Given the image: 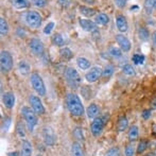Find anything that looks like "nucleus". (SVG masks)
Masks as SVG:
<instances>
[{"mask_svg": "<svg viewBox=\"0 0 156 156\" xmlns=\"http://www.w3.org/2000/svg\"><path fill=\"white\" fill-rule=\"evenodd\" d=\"M66 103H67V108L69 113L73 116H82L84 114V106L82 104L80 97L76 96V94H68L67 99H66Z\"/></svg>", "mask_w": 156, "mask_h": 156, "instance_id": "obj_1", "label": "nucleus"}, {"mask_svg": "<svg viewBox=\"0 0 156 156\" xmlns=\"http://www.w3.org/2000/svg\"><path fill=\"white\" fill-rule=\"evenodd\" d=\"M65 78H66L67 83L69 84V86L73 89L78 88V87L80 86L81 82H82V79H81V76L79 74V72L72 67H69L66 69Z\"/></svg>", "mask_w": 156, "mask_h": 156, "instance_id": "obj_2", "label": "nucleus"}, {"mask_svg": "<svg viewBox=\"0 0 156 156\" xmlns=\"http://www.w3.org/2000/svg\"><path fill=\"white\" fill-rule=\"evenodd\" d=\"M13 68V58L11 53L6 50H2L0 53V69L2 73L11 71Z\"/></svg>", "mask_w": 156, "mask_h": 156, "instance_id": "obj_3", "label": "nucleus"}, {"mask_svg": "<svg viewBox=\"0 0 156 156\" xmlns=\"http://www.w3.org/2000/svg\"><path fill=\"white\" fill-rule=\"evenodd\" d=\"M41 20L43 19H41V14L36 11H29L25 15V21L27 26H29L30 28H33V29H37V28L41 27Z\"/></svg>", "mask_w": 156, "mask_h": 156, "instance_id": "obj_4", "label": "nucleus"}, {"mask_svg": "<svg viewBox=\"0 0 156 156\" xmlns=\"http://www.w3.org/2000/svg\"><path fill=\"white\" fill-rule=\"evenodd\" d=\"M30 81H31V85L35 91L38 94V96H45L46 94V87H45V83H44L41 76L38 73L34 72L31 74L30 76Z\"/></svg>", "mask_w": 156, "mask_h": 156, "instance_id": "obj_5", "label": "nucleus"}, {"mask_svg": "<svg viewBox=\"0 0 156 156\" xmlns=\"http://www.w3.org/2000/svg\"><path fill=\"white\" fill-rule=\"evenodd\" d=\"M21 114H23V118H25L26 122H27L29 129L32 132L33 129L37 125V122H38L37 117H36V113L33 112L32 109H30V107L23 106V108H21Z\"/></svg>", "mask_w": 156, "mask_h": 156, "instance_id": "obj_6", "label": "nucleus"}, {"mask_svg": "<svg viewBox=\"0 0 156 156\" xmlns=\"http://www.w3.org/2000/svg\"><path fill=\"white\" fill-rule=\"evenodd\" d=\"M107 122L106 116H102V117H97L94 119V121L90 124V131L91 134L94 137H98L101 133H102L103 129H104V125Z\"/></svg>", "mask_w": 156, "mask_h": 156, "instance_id": "obj_7", "label": "nucleus"}, {"mask_svg": "<svg viewBox=\"0 0 156 156\" xmlns=\"http://www.w3.org/2000/svg\"><path fill=\"white\" fill-rule=\"evenodd\" d=\"M43 138L47 146L51 147L56 142V135L52 129V127L50 126H45L43 129Z\"/></svg>", "mask_w": 156, "mask_h": 156, "instance_id": "obj_8", "label": "nucleus"}, {"mask_svg": "<svg viewBox=\"0 0 156 156\" xmlns=\"http://www.w3.org/2000/svg\"><path fill=\"white\" fill-rule=\"evenodd\" d=\"M29 100H30V104H31L33 111H34L35 113L38 114V115H44V114H45L46 109L43 105V102H41V100L38 97L35 96V94H31Z\"/></svg>", "mask_w": 156, "mask_h": 156, "instance_id": "obj_9", "label": "nucleus"}, {"mask_svg": "<svg viewBox=\"0 0 156 156\" xmlns=\"http://www.w3.org/2000/svg\"><path fill=\"white\" fill-rule=\"evenodd\" d=\"M30 50L34 55H41L45 51V47L41 39L38 38H32L29 43Z\"/></svg>", "mask_w": 156, "mask_h": 156, "instance_id": "obj_10", "label": "nucleus"}, {"mask_svg": "<svg viewBox=\"0 0 156 156\" xmlns=\"http://www.w3.org/2000/svg\"><path fill=\"white\" fill-rule=\"evenodd\" d=\"M102 68L99 67V66H96V67H93L85 76V79H86L87 82L89 83H94L96 81H98V79H100V76H102Z\"/></svg>", "mask_w": 156, "mask_h": 156, "instance_id": "obj_11", "label": "nucleus"}, {"mask_svg": "<svg viewBox=\"0 0 156 156\" xmlns=\"http://www.w3.org/2000/svg\"><path fill=\"white\" fill-rule=\"evenodd\" d=\"M115 39L117 41V44L119 45L120 49L123 52H129L131 50V41H129L126 36H124L123 34H117L115 36Z\"/></svg>", "mask_w": 156, "mask_h": 156, "instance_id": "obj_12", "label": "nucleus"}, {"mask_svg": "<svg viewBox=\"0 0 156 156\" xmlns=\"http://www.w3.org/2000/svg\"><path fill=\"white\" fill-rule=\"evenodd\" d=\"M79 23H80L81 28L86 32H94L97 30V23L89 19L81 18L79 19Z\"/></svg>", "mask_w": 156, "mask_h": 156, "instance_id": "obj_13", "label": "nucleus"}, {"mask_svg": "<svg viewBox=\"0 0 156 156\" xmlns=\"http://www.w3.org/2000/svg\"><path fill=\"white\" fill-rule=\"evenodd\" d=\"M2 102H3L4 106L6 108L11 109L14 107L15 105V94L11 91H8V93L2 94Z\"/></svg>", "mask_w": 156, "mask_h": 156, "instance_id": "obj_14", "label": "nucleus"}, {"mask_svg": "<svg viewBox=\"0 0 156 156\" xmlns=\"http://www.w3.org/2000/svg\"><path fill=\"white\" fill-rule=\"evenodd\" d=\"M116 26H117V29L121 33H125L129 29V23H127L126 18L123 15H117L116 16Z\"/></svg>", "mask_w": 156, "mask_h": 156, "instance_id": "obj_15", "label": "nucleus"}, {"mask_svg": "<svg viewBox=\"0 0 156 156\" xmlns=\"http://www.w3.org/2000/svg\"><path fill=\"white\" fill-rule=\"evenodd\" d=\"M32 144L29 140L23 139L21 141L20 156H32Z\"/></svg>", "mask_w": 156, "mask_h": 156, "instance_id": "obj_16", "label": "nucleus"}, {"mask_svg": "<svg viewBox=\"0 0 156 156\" xmlns=\"http://www.w3.org/2000/svg\"><path fill=\"white\" fill-rule=\"evenodd\" d=\"M17 69H18L20 74L28 76L30 73V71H31V66H30V64L27 61H20L18 63V66H17Z\"/></svg>", "mask_w": 156, "mask_h": 156, "instance_id": "obj_17", "label": "nucleus"}, {"mask_svg": "<svg viewBox=\"0 0 156 156\" xmlns=\"http://www.w3.org/2000/svg\"><path fill=\"white\" fill-rule=\"evenodd\" d=\"M86 114H87V117L89 118V119H94V118L98 117L99 115V107L97 104H90L88 107H87L86 109Z\"/></svg>", "mask_w": 156, "mask_h": 156, "instance_id": "obj_18", "label": "nucleus"}, {"mask_svg": "<svg viewBox=\"0 0 156 156\" xmlns=\"http://www.w3.org/2000/svg\"><path fill=\"white\" fill-rule=\"evenodd\" d=\"M109 23V17L105 13H100L96 17V23L100 26H106Z\"/></svg>", "mask_w": 156, "mask_h": 156, "instance_id": "obj_19", "label": "nucleus"}, {"mask_svg": "<svg viewBox=\"0 0 156 156\" xmlns=\"http://www.w3.org/2000/svg\"><path fill=\"white\" fill-rule=\"evenodd\" d=\"M79 10H80L81 14H83L86 17H93L97 13V11L94 10V9H91V8H89V6H85V5H80Z\"/></svg>", "mask_w": 156, "mask_h": 156, "instance_id": "obj_20", "label": "nucleus"}, {"mask_svg": "<svg viewBox=\"0 0 156 156\" xmlns=\"http://www.w3.org/2000/svg\"><path fill=\"white\" fill-rule=\"evenodd\" d=\"M12 4L15 9L23 10V9H27L30 5V2L29 0H12Z\"/></svg>", "mask_w": 156, "mask_h": 156, "instance_id": "obj_21", "label": "nucleus"}, {"mask_svg": "<svg viewBox=\"0 0 156 156\" xmlns=\"http://www.w3.org/2000/svg\"><path fill=\"white\" fill-rule=\"evenodd\" d=\"M71 154L72 156H84V152L79 142H74L71 146Z\"/></svg>", "mask_w": 156, "mask_h": 156, "instance_id": "obj_22", "label": "nucleus"}, {"mask_svg": "<svg viewBox=\"0 0 156 156\" xmlns=\"http://www.w3.org/2000/svg\"><path fill=\"white\" fill-rule=\"evenodd\" d=\"M76 64H78V66L82 70H87V69H89V67H90V62L85 58H78Z\"/></svg>", "mask_w": 156, "mask_h": 156, "instance_id": "obj_23", "label": "nucleus"}, {"mask_svg": "<svg viewBox=\"0 0 156 156\" xmlns=\"http://www.w3.org/2000/svg\"><path fill=\"white\" fill-rule=\"evenodd\" d=\"M127 125H129V120H127L126 117H124V116H122V117L119 118V120H118V123H117V129L119 132H123L125 129L127 127Z\"/></svg>", "mask_w": 156, "mask_h": 156, "instance_id": "obj_24", "label": "nucleus"}, {"mask_svg": "<svg viewBox=\"0 0 156 156\" xmlns=\"http://www.w3.org/2000/svg\"><path fill=\"white\" fill-rule=\"evenodd\" d=\"M138 135H139V129H138V126L137 125H133L131 126L129 131V139L131 141H134L138 138Z\"/></svg>", "mask_w": 156, "mask_h": 156, "instance_id": "obj_25", "label": "nucleus"}, {"mask_svg": "<svg viewBox=\"0 0 156 156\" xmlns=\"http://www.w3.org/2000/svg\"><path fill=\"white\" fill-rule=\"evenodd\" d=\"M9 32V25H8V21L1 17L0 18V34L1 36H5Z\"/></svg>", "mask_w": 156, "mask_h": 156, "instance_id": "obj_26", "label": "nucleus"}, {"mask_svg": "<svg viewBox=\"0 0 156 156\" xmlns=\"http://www.w3.org/2000/svg\"><path fill=\"white\" fill-rule=\"evenodd\" d=\"M138 36H139L140 41H147L149 39V36H150V34H149V31L147 30V28L141 27V28H139V30H138Z\"/></svg>", "mask_w": 156, "mask_h": 156, "instance_id": "obj_27", "label": "nucleus"}, {"mask_svg": "<svg viewBox=\"0 0 156 156\" xmlns=\"http://www.w3.org/2000/svg\"><path fill=\"white\" fill-rule=\"evenodd\" d=\"M156 0H144V10L147 11V13H152V11L154 10Z\"/></svg>", "mask_w": 156, "mask_h": 156, "instance_id": "obj_28", "label": "nucleus"}, {"mask_svg": "<svg viewBox=\"0 0 156 156\" xmlns=\"http://www.w3.org/2000/svg\"><path fill=\"white\" fill-rule=\"evenodd\" d=\"M144 60H146L144 55L139 54V53L134 54L133 58H132V61H133V63L135 64V65H142V64L144 63Z\"/></svg>", "mask_w": 156, "mask_h": 156, "instance_id": "obj_29", "label": "nucleus"}, {"mask_svg": "<svg viewBox=\"0 0 156 156\" xmlns=\"http://www.w3.org/2000/svg\"><path fill=\"white\" fill-rule=\"evenodd\" d=\"M108 53L111 54L113 58H121L122 50L119 49V48H117V47H111V48H109V50H108Z\"/></svg>", "mask_w": 156, "mask_h": 156, "instance_id": "obj_30", "label": "nucleus"}, {"mask_svg": "<svg viewBox=\"0 0 156 156\" xmlns=\"http://www.w3.org/2000/svg\"><path fill=\"white\" fill-rule=\"evenodd\" d=\"M60 53H61V56L65 58V60H70V58L73 56L72 51L69 49V48H63V49H61Z\"/></svg>", "mask_w": 156, "mask_h": 156, "instance_id": "obj_31", "label": "nucleus"}, {"mask_svg": "<svg viewBox=\"0 0 156 156\" xmlns=\"http://www.w3.org/2000/svg\"><path fill=\"white\" fill-rule=\"evenodd\" d=\"M148 146H149V142L147 141V140H141V141L138 144L137 151H136V152H137L138 154H141V153H144V151L148 149Z\"/></svg>", "mask_w": 156, "mask_h": 156, "instance_id": "obj_32", "label": "nucleus"}, {"mask_svg": "<svg viewBox=\"0 0 156 156\" xmlns=\"http://www.w3.org/2000/svg\"><path fill=\"white\" fill-rule=\"evenodd\" d=\"M122 71H123V73H125L126 76H135V73H136L134 67L132 65H129V64H126V65L123 66Z\"/></svg>", "mask_w": 156, "mask_h": 156, "instance_id": "obj_33", "label": "nucleus"}, {"mask_svg": "<svg viewBox=\"0 0 156 156\" xmlns=\"http://www.w3.org/2000/svg\"><path fill=\"white\" fill-rule=\"evenodd\" d=\"M113 73H114V66L113 65H106L102 71V76H104V78H109Z\"/></svg>", "mask_w": 156, "mask_h": 156, "instance_id": "obj_34", "label": "nucleus"}, {"mask_svg": "<svg viewBox=\"0 0 156 156\" xmlns=\"http://www.w3.org/2000/svg\"><path fill=\"white\" fill-rule=\"evenodd\" d=\"M53 44L55 46H58V47H62V46H64V38H63L62 35L56 33V34L53 36Z\"/></svg>", "mask_w": 156, "mask_h": 156, "instance_id": "obj_35", "label": "nucleus"}, {"mask_svg": "<svg viewBox=\"0 0 156 156\" xmlns=\"http://www.w3.org/2000/svg\"><path fill=\"white\" fill-rule=\"evenodd\" d=\"M105 156H120V150L118 147H113L106 152Z\"/></svg>", "mask_w": 156, "mask_h": 156, "instance_id": "obj_36", "label": "nucleus"}, {"mask_svg": "<svg viewBox=\"0 0 156 156\" xmlns=\"http://www.w3.org/2000/svg\"><path fill=\"white\" fill-rule=\"evenodd\" d=\"M73 135L78 140H81V141L84 140V136H83V132H82V129H81V127H76V129H74Z\"/></svg>", "mask_w": 156, "mask_h": 156, "instance_id": "obj_37", "label": "nucleus"}, {"mask_svg": "<svg viewBox=\"0 0 156 156\" xmlns=\"http://www.w3.org/2000/svg\"><path fill=\"white\" fill-rule=\"evenodd\" d=\"M31 1L37 8H45L47 4V0H31Z\"/></svg>", "mask_w": 156, "mask_h": 156, "instance_id": "obj_38", "label": "nucleus"}, {"mask_svg": "<svg viewBox=\"0 0 156 156\" xmlns=\"http://www.w3.org/2000/svg\"><path fill=\"white\" fill-rule=\"evenodd\" d=\"M54 26L55 25H54L53 21H50V23H47V26L44 28V33H45V34H50V33L52 32V30H53Z\"/></svg>", "mask_w": 156, "mask_h": 156, "instance_id": "obj_39", "label": "nucleus"}, {"mask_svg": "<svg viewBox=\"0 0 156 156\" xmlns=\"http://www.w3.org/2000/svg\"><path fill=\"white\" fill-rule=\"evenodd\" d=\"M134 154H135V149H134V147L131 146V144L126 146V148H125V156H134Z\"/></svg>", "mask_w": 156, "mask_h": 156, "instance_id": "obj_40", "label": "nucleus"}, {"mask_svg": "<svg viewBox=\"0 0 156 156\" xmlns=\"http://www.w3.org/2000/svg\"><path fill=\"white\" fill-rule=\"evenodd\" d=\"M16 132H17V135H18V136H20V137H25V131H23V123H18V124H17Z\"/></svg>", "mask_w": 156, "mask_h": 156, "instance_id": "obj_41", "label": "nucleus"}, {"mask_svg": "<svg viewBox=\"0 0 156 156\" xmlns=\"http://www.w3.org/2000/svg\"><path fill=\"white\" fill-rule=\"evenodd\" d=\"M151 116H152V112H151L150 109H144L141 113V117L144 118V120H148L149 118H151Z\"/></svg>", "mask_w": 156, "mask_h": 156, "instance_id": "obj_42", "label": "nucleus"}, {"mask_svg": "<svg viewBox=\"0 0 156 156\" xmlns=\"http://www.w3.org/2000/svg\"><path fill=\"white\" fill-rule=\"evenodd\" d=\"M115 4L120 9H123L126 4V0H115Z\"/></svg>", "mask_w": 156, "mask_h": 156, "instance_id": "obj_43", "label": "nucleus"}, {"mask_svg": "<svg viewBox=\"0 0 156 156\" xmlns=\"http://www.w3.org/2000/svg\"><path fill=\"white\" fill-rule=\"evenodd\" d=\"M58 4H60V5H62V6H64V8H66V6L69 5L70 0H58Z\"/></svg>", "mask_w": 156, "mask_h": 156, "instance_id": "obj_44", "label": "nucleus"}, {"mask_svg": "<svg viewBox=\"0 0 156 156\" xmlns=\"http://www.w3.org/2000/svg\"><path fill=\"white\" fill-rule=\"evenodd\" d=\"M152 41H153V45H154V47L156 48V31L153 32V34H152Z\"/></svg>", "mask_w": 156, "mask_h": 156, "instance_id": "obj_45", "label": "nucleus"}, {"mask_svg": "<svg viewBox=\"0 0 156 156\" xmlns=\"http://www.w3.org/2000/svg\"><path fill=\"white\" fill-rule=\"evenodd\" d=\"M151 106H152L153 109H156V98L153 99V101L151 102Z\"/></svg>", "mask_w": 156, "mask_h": 156, "instance_id": "obj_46", "label": "nucleus"}, {"mask_svg": "<svg viewBox=\"0 0 156 156\" xmlns=\"http://www.w3.org/2000/svg\"><path fill=\"white\" fill-rule=\"evenodd\" d=\"M85 2H88V3H90V4H94V0H84Z\"/></svg>", "mask_w": 156, "mask_h": 156, "instance_id": "obj_47", "label": "nucleus"}, {"mask_svg": "<svg viewBox=\"0 0 156 156\" xmlns=\"http://www.w3.org/2000/svg\"><path fill=\"white\" fill-rule=\"evenodd\" d=\"M18 153L17 152H14V153H9V156H16Z\"/></svg>", "mask_w": 156, "mask_h": 156, "instance_id": "obj_48", "label": "nucleus"}, {"mask_svg": "<svg viewBox=\"0 0 156 156\" xmlns=\"http://www.w3.org/2000/svg\"><path fill=\"white\" fill-rule=\"evenodd\" d=\"M144 156H156V154H154V153H148V154H146Z\"/></svg>", "mask_w": 156, "mask_h": 156, "instance_id": "obj_49", "label": "nucleus"}, {"mask_svg": "<svg viewBox=\"0 0 156 156\" xmlns=\"http://www.w3.org/2000/svg\"><path fill=\"white\" fill-rule=\"evenodd\" d=\"M135 9H136V10H137V9H138V6H137V5H134V6H132V8H131V10H135Z\"/></svg>", "mask_w": 156, "mask_h": 156, "instance_id": "obj_50", "label": "nucleus"}, {"mask_svg": "<svg viewBox=\"0 0 156 156\" xmlns=\"http://www.w3.org/2000/svg\"><path fill=\"white\" fill-rule=\"evenodd\" d=\"M153 129H154V133L156 134V124L154 125V127H153Z\"/></svg>", "mask_w": 156, "mask_h": 156, "instance_id": "obj_51", "label": "nucleus"}, {"mask_svg": "<svg viewBox=\"0 0 156 156\" xmlns=\"http://www.w3.org/2000/svg\"><path fill=\"white\" fill-rule=\"evenodd\" d=\"M154 9H156V2H155V6H154Z\"/></svg>", "mask_w": 156, "mask_h": 156, "instance_id": "obj_52", "label": "nucleus"}, {"mask_svg": "<svg viewBox=\"0 0 156 156\" xmlns=\"http://www.w3.org/2000/svg\"><path fill=\"white\" fill-rule=\"evenodd\" d=\"M155 153H156V148H155Z\"/></svg>", "mask_w": 156, "mask_h": 156, "instance_id": "obj_53", "label": "nucleus"}, {"mask_svg": "<svg viewBox=\"0 0 156 156\" xmlns=\"http://www.w3.org/2000/svg\"><path fill=\"white\" fill-rule=\"evenodd\" d=\"M36 156H41V155H36Z\"/></svg>", "mask_w": 156, "mask_h": 156, "instance_id": "obj_54", "label": "nucleus"}]
</instances>
